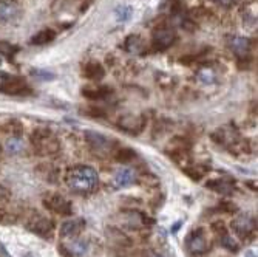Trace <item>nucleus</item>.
<instances>
[{"instance_id": "f3484780", "label": "nucleus", "mask_w": 258, "mask_h": 257, "mask_svg": "<svg viewBox=\"0 0 258 257\" xmlns=\"http://www.w3.org/2000/svg\"><path fill=\"white\" fill-rule=\"evenodd\" d=\"M84 75L91 81H99L104 78V67L98 62H90L84 68Z\"/></svg>"}, {"instance_id": "0eeeda50", "label": "nucleus", "mask_w": 258, "mask_h": 257, "mask_svg": "<svg viewBox=\"0 0 258 257\" xmlns=\"http://www.w3.org/2000/svg\"><path fill=\"white\" fill-rule=\"evenodd\" d=\"M85 220L84 219H70L67 222L62 223L60 231H59V236L62 240H72L79 237V234L84 229Z\"/></svg>"}, {"instance_id": "393cba45", "label": "nucleus", "mask_w": 258, "mask_h": 257, "mask_svg": "<svg viewBox=\"0 0 258 257\" xmlns=\"http://www.w3.org/2000/svg\"><path fill=\"white\" fill-rule=\"evenodd\" d=\"M135 157H136L135 150H132V149H127V147H124V149H119L118 152H116V160L121 161V163H127V161L133 160Z\"/></svg>"}, {"instance_id": "9b49d317", "label": "nucleus", "mask_w": 258, "mask_h": 257, "mask_svg": "<svg viewBox=\"0 0 258 257\" xmlns=\"http://www.w3.org/2000/svg\"><path fill=\"white\" fill-rule=\"evenodd\" d=\"M250 45H252L250 40L243 36H230L229 42H227V46L230 48V52L238 58H246L249 55Z\"/></svg>"}, {"instance_id": "b1692460", "label": "nucleus", "mask_w": 258, "mask_h": 257, "mask_svg": "<svg viewBox=\"0 0 258 257\" xmlns=\"http://www.w3.org/2000/svg\"><path fill=\"white\" fill-rule=\"evenodd\" d=\"M132 8L130 7H127V5H122V7H118L114 10V16H116V19H118L119 22H125V20H128L130 17H132Z\"/></svg>"}, {"instance_id": "423d86ee", "label": "nucleus", "mask_w": 258, "mask_h": 257, "mask_svg": "<svg viewBox=\"0 0 258 257\" xmlns=\"http://www.w3.org/2000/svg\"><path fill=\"white\" fill-rule=\"evenodd\" d=\"M187 248H189L192 254H203L207 251L209 242H207L204 229L198 228L194 232H190V236L187 237Z\"/></svg>"}, {"instance_id": "4be33fe9", "label": "nucleus", "mask_w": 258, "mask_h": 257, "mask_svg": "<svg viewBox=\"0 0 258 257\" xmlns=\"http://www.w3.org/2000/svg\"><path fill=\"white\" fill-rule=\"evenodd\" d=\"M17 53V46L5 42V40H0V56H5V58H14V55Z\"/></svg>"}, {"instance_id": "dca6fc26", "label": "nucleus", "mask_w": 258, "mask_h": 257, "mask_svg": "<svg viewBox=\"0 0 258 257\" xmlns=\"http://www.w3.org/2000/svg\"><path fill=\"white\" fill-rule=\"evenodd\" d=\"M31 231L37 232L39 236H43V237H50L51 232H53V223L48 220V219H43V217H39L37 220L33 222Z\"/></svg>"}, {"instance_id": "20e7f679", "label": "nucleus", "mask_w": 258, "mask_h": 257, "mask_svg": "<svg viewBox=\"0 0 258 257\" xmlns=\"http://www.w3.org/2000/svg\"><path fill=\"white\" fill-rule=\"evenodd\" d=\"M85 139H87L88 146L91 147V150L96 153H108L114 147L113 139H110L101 133H96V132H87Z\"/></svg>"}, {"instance_id": "bb28decb", "label": "nucleus", "mask_w": 258, "mask_h": 257, "mask_svg": "<svg viewBox=\"0 0 258 257\" xmlns=\"http://www.w3.org/2000/svg\"><path fill=\"white\" fill-rule=\"evenodd\" d=\"M0 252L4 254V257H11V255H10V252L4 248V245H2V243H0Z\"/></svg>"}, {"instance_id": "6ab92c4d", "label": "nucleus", "mask_w": 258, "mask_h": 257, "mask_svg": "<svg viewBox=\"0 0 258 257\" xmlns=\"http://www.w3.org/2000/svg\"><path fill=\"white\" fill-rule=\"evenodd\" d=\"M56 37V33L50 28H45V30H40L36 36L31 37V43L33 45H43V43H48L51 42L53 39Z\"/></svg>"}, {"instance_id": "f03ea898", "label": "nucleus", "mask_w": 258, "mask_h": 257, "mask_svg": "<svg viewBox=\"0 0 258 257\" xmlns=\"http://www.w3.org/2000/svg\"><path fill=\"white\" fill-rule=\"evenodd\" d=\"M33 143H34L37 152H40V155L54 153L59 149V139H56L48 129L36 130L33 135Z\"/></svg>"}, {"instance_id": "1a4fd4ad", "label": "nucleus", "mask_w": 258, "mask_h": 257, "mask_svg": "<svg viewBox=\"0 0 258 257\" xmlns=\"http://www.w3.org/2000/svg\"><path fill=\"white\" fill-rule=\"evenodd\" d=\"M176 39V33L175 30L169 28V27H162L155 30L153 33V45L156 50H166L175 42Z\"/></svg>"}, {"instance_id": "5701e85b", "label": "nucleus", "mask_w": 258, "mask_h": 257, "mask_svg": "<svg viewBox=\"0 0 258 257\" xmlns=\"http://www.w3.org/2000/svg\"><path fill=\"white\" fill-rule=\"evenodd\" d=\"M220 243L226 248V249H229V251H233V252H237L238 251V243H237V240H233L227 232H224V234H221L220 236Z\"/></svg>"}, {"instance_id": "2eb2a0df", "label": "nucleus", "mask_w": 258, "mask_h": 257, "mask_svg": "<svg viewBox=\"0 0 258 257\" xmlns=\"http://www.w3.org/2000/svg\"><path fill=\"white\" fill-rule=\"evenodd\" d=\"M125 50L132 55H143L146 52V45L144 40L141 39L138 34H132L125 39Z\"/></svg>"}, {"instance_id": "7ed1b4c3", "label": "nucleus", "mask_w": 258, "mask_h": 257, "mask_svg": "<svg viewBox=\"0 0 258 257\" xmlns=\"http://www.w3.org/2000/svg\"><path fill=\"white\" fill-rule=\"evenodd\" d=\"M232 229L237 232L240 239H249L256 229V219L250 214H241L232 222Z\"/></svg>"}, {"instance_id": "412c9836", "label": "nucleus", "mask_w": 258, "mask_h": 257, "mask_svg": "<svg viewBox=\"0 0 258 257\" xmlns=\"http://www.w3.org/2000/svg\"><path fill=\"white\" fill-rule=\"evenodd\" d=\"M7 149H8V152H11V153H19L22 149H23V141H22V138H19V136H11V138H8L7 139Z\"/></svg>"}, {"instance_id": "a878e982", "label": "nucleus", "mask_w": 258, "mask_h": 257, "mask_svg": "<svg viewBox=\"0 0 258 257\" xmlns=\"http://www.w3.org/2000/svg\"><path fill=\"white\" fill-rule=\"evenodd\" d=\"M214 2L221 7V8H230L233 5H237L238 4V0H214Z\"/></svg>"}, {"instance_id": "f257e3e1", "label": "nucleus", "mask_w": 258, "mask_h": 257, "mask_svg": "<svg viewBox=\"0 0 258 257\" xmlns=\"http://www.w3.org/2000/svg\"><path fill=\"white\" fill-rule=\"evenodd\" d=\"M67 186L76 194H91L99 186V174L95 168L78 165L65 175Z\"/></svg>"}, {"instance_id": "39448f33", "label": "nucleus", "mask_w": 258, "mask_h": 257, "mask_svg": "<svg viewBox=\"0 0 258 257\" xmlns=\"http://www.w3.org/2000/svg\"><path fill=\"white\" fill-rule=\"evenodd\" d=\"M28 85L23 78L17 76H7L0 82V91L7 93V95H22V93L28 91Z\"/></svg>"}, {"instance_id": "4468645a", "label": "nucleus", "mask_w": 258, "mask_h": 257, "mask_svg": "<svg viewBox=\"0 0 258 257\" xmlns=\"http://www.w3.org/2000/svg\"><path fill=\"white\" fill-rule=\"evenodd\" d=\"M146 121L143 116H122L119 120V126L122 127V130L128 132V133H139L143 130Z\"/></svg>"}, {"instance_id": "ddd939ff", "label": "nucleus", "mask_w": 258, "mask_h": 257, "mask_svg": "<svg viewBox=\"0 0 258 257\" xmlns=\"http://www.w3.org/2000/svg\"><path fill=\"white\" fill-rule=\"evenodd\" d=\"M19 16V7L16 0H0V20L13 22Z\"/></svg>"}, {"instance_id": "6e6552de", "label": "nucleus", "mask_w": 258, "mask_h": 257, "mask_svg": "<svg viewBox=\"0 0 258 257\" xmlns=\"http://www.w3.org/2000/svg\"><path fill=\"white\" fill-rule=\"evenodd\" d=\"M111 181H113V188L114 189L128 188V186H132V184H135L138 181V174L132 168H122V169L114 172Z\"/></svg>"}, {"instance_id": "9d476101", "label": "nucleus", "mask_w": 258, "mask_h": 257, "mask_svg": "<svg viewBox=\"0 0 258 257\" xmlns=\"http://www.w3.org/2000/svg\"><path fill=\"white\" fill-rule=\"evenodd\" d=\"M45 204L48 209H51L53 213L60 214V216H70L72 214V204L68 200H65L62 195L53 194L50 197L45 198Z\"/></svg>"}, {"instance_id": "f8f14e48", "label": "nucleus", "mask_w": 258, "mask_h": 257, "mask_svg": "<svg viewBox=\"0 0 258 257\" xmlns=\"http://www.w3.org/2000/svg\"><path fill=\"white\" fill-rule=\"evenodd\" d=\"M68 245L63 246V251L70 255V257H87L90 254V243L87 240L82 239H72L67 240Z\"/></svg>"}, {"instance_id": "cd10ccee", "label": "nucleus", "mask_w": 258, "mask_h": 257, "mask_svg": "<svg viewBox=\"0 0 258 257\" xmlns=\"http://www.w3.org/2000/svg\"><path fill=\"white\" fill-rule=\"evenodd\" d=\"M153 257H166V255H162V254H156V255H153Z\"/></svg>"}, {"instance_id": "a211bd4d", "label": "nucleus", "mask_w": 258, "mask_h": 257, "mask_svg": "<svg viewBox=\"0 0 258 257\" xmlns=\"http://www.w3.org/2000/svg\"><path fill=\"white\" fill-rule=\"evenodd\" d=\"M197 79L204 84V85H210V84H214L217 81V73H215V70L214 68H210V67H203L201 70H198V73H197Z\"/></svg>"}, {"instance_id": "aec40b11", "label": "nucleus", "mask_w": 258, "mask_h": 257, "mask_svg": "<svg viewBox=\"0 0 258 257\" xmlns=\"http://www.w3.org/2000/svg\"><path fill=\"white\" fill-rule=\"evenodd\" d=\"M209 186H210V188H212V189H215L217 192H223V194L232 192L230 189L233 188V184H232L229 180H223V178L217 180L215 183H210Z\"/></svg>"}]
</instances>
